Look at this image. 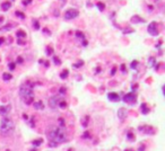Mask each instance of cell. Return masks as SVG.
I'll return each instance as SVG.
<instances>
[{"instance_id": "6da1fadb", "label": "cell", "mask_w": 165, "mask_h": 151, "mask_svg": "<svg viewBox=\"0 0 165 151\" xmlns=\"http://www.w3.org/2000/svg\"><path fill=\"white\" fill-rule=\"evenodd\" d=\"M48 138L52 142H56L58 143H62L64 140H66V132L61 128H58V126H51L48 130Z\"/></svg>"}, {"instance_id": "7a4b0ae2", "label": "cell", "mask_w": 165, "mask_h": 151, "mask_svg": "<svg viewBox=\"0 0 165 151\" xmlns=\"http://www.w3.org/2000/svg\"><path fill=\"white\" fill-rule=\"evenodd\" d=\"M19 94H20L22 99L25 102L26 105H30V104L33 103L34 92H33V88H32L30 85L24 84V85L20 86V88H19Z\"/></svg>"}, {"instance_id": "3957f363", "label": "cell", "mask_w": 165, "mask_h": 151, "mask_svg": "<svg viewBox=\"0 0 165 151\" xmlns=\"http://www.w3.org/2000/svg\"><path fill=\"white\" fill-rule=\"evenodd\" d=\"M15 128V124L14 122L11 121L10 118L5 117L2 121H1V124H0V131L4 133V134H9V133L14 130Z\"/></svg>"}, {"instance_id": "277c9868", "label": "cell", "mask_w": 165, "mask_h": 151, "mask_svg": "<svg viewBox=\"0 0 165 151\" xmlns=\"http://www.w3.org/2000/svg\"><path fill=\"white\" fill-rule=\"evenodd\" d=\"M79 15L78 10H76V9H69L64 13V18L66 19H74L76 18L77 16Z\"/></svg>"}, {"instance_id": "5b68a950", "label": "cell", "mask_w": 165, "mask_h": 151, "mask_svg": "<svg viewBox=\"0 0 165 151\" xmlns=\"http://www.w3.org/2000/svg\"><path fill=\"white\" fill-rule=\"evenodd\" d=\"M148 32H149V34H152V35H157V34H158L157 24H156L155 22L152 23V24L148 26Z\"/></svg>"}, {"instance_id": "8992f818", "label": "cell", "mask_w": 165, "mask_h": 151, "mask_svg": "<svg viewBox=\"0 0 165 151\" xmlns=\"http://www.w3.org/2000/svg\"><path fill=\"white\" fill-rule=\"evenodd\" d=\"M59 100H60V98H59V97H57V96H53V97H51V98H50V100H49L51 108H56L57 105L59 104Z\"/></svg>"}, {"instance_id": "52a82bcc", "label": "cell", "mask_w": 165, "mask_h": 151, "mask_svg": "<svg viewBox=\"0 0 165 151\" xmlns=\"http://www.w3.org/2000/svg\"><path fill=\"white\" fill-rule=\"evenodd\" d=\"M123 100L126 102V103H132V102H135L136 100V97L134 94H128V95L124 96Z\"/></svg>"}, {"instance_id": "ba28073f", "label": "cell", "mask_w": 165, "mask_h": 151, "mask_svg": "<svg viewBox=\"0 0 165 151\" xmlns=\"http://www.w3.org/2000/svg\"><path fill=\"white\" fill-rule=\"evenodd\" d=\"M9 111H10V107H9V106H2V107H0V114L7 115L8 113H9Z\"/></svg>"}, {"instance_id": "9c48e42d", "label": "cell", "mask_w": 165, "mask_h": 151, "mask_svg": "<svg viewBox=\"0 0 165 151\" xmlns=\"http://www.w3.org/2000/svg\"><path fill=\"white\" fill-rule=\"evenodd\" d=\"M109 99L113 100V102H116V100H119V95H118V94H116V92H110V94H109Z\"/></svg>"}, {"instance_id": "30bf717a", "label": "cell", "mask_w": 165, "mask_h": 151, "mask_svg": "<svg viewBox=\"0 0 165 151\" xmlns=\"http://www.w3.org/2000/svg\"><path fill=\"white\" fill-rule=\"evenodd\" d=\"M127 110H124V108H121L120 111H119V117L121 118V120H124L126 118V116H127Z\"/></svg>"}, {"instance_id": "8fae6325", "label": "cell", "mask_w": 165, "mask_h": 151, "mask_svg": "<svg viewBox=\"0 0 165 151\" xmlns=\"http://www.w3.org/2000/svg\"><path fill=\"white\" fill-rule=\"evenodd\" d=\"M9 7H11V4L9 1H5V2L1 4V9H4V10H8Z\"/></svg>"}, {"instance_id": "7c38bea8", "label": "cell", "mask_w": 165, "mask_h": 151, "mask_svg": "<svg viewBox=\"0 0 165 151\" xmlns=\"http://www.w3.org/2000/svg\"><path fill=\"white\" fill-rule=\"evenodd\" d=\"M34 107H35V110H43V108H44L42 102H36V103H34Z\"/></svg>"}, {"instance_id": "4fadbf2b", "label": "cell", "mask_w": 165, "mask_h": 151, "mask_svg": "<svg viewBox=\"0 0 165 151\" xmlns=\"http://www.w3.org/2000/svg\"><path fill=\"white\" fill-rule=\"evenodd\" d=\"M141 110H143V113H144V114H147V113L149 112V110L147 108L146 105H145V104H143V105H141Z\"/></svg>"}, {"instance_id": "5bb4252c", "label": "cell", "mask_w": 165, "mask_h": 151, "mask_svg": "<svg viewBox=\"0 0 165 151\" xmlns=\"http://www.w3.org/2000/svg\"><path fill=\"white\" fill-rule=\"evenodd\" d=\"M2 78H4L5 80H10L13 77H11V74H2Z\"/></svg>"}, {"instance_id": "9a60e30c", "label": "cell", "mask_w": 165, "mask_h": 151, "mask_svg": "<svg viewBox=\"0 0 165 151\" xmlns=\"http://www.w3.org/2000/svg\"><path fill=\"white\" fill-rule=\"evenodd\" d=\"M68 74H69V72H68V70H64L62 74H60V77H61V79H64V78H67L68 77Z\"/></svg>"}, {"instance_id": "2e32d148", "label": "cell", "mask_w": 165, "mask_h": 151, "mask_svg": "<svg viewBox=\"0 0 165 151\" xmlns=\"http://www.w3.org/2000/svg\"><path fill=\"white\" fill-rule=\"evenodd\" d=\"M17 36L25 37V36H26V34H25V32H24V31H18V32H17Z\"/></svg>"}, {"instance_id": "e0dca14e", "label": "cell", "mask_w": 165, "mask_h": 151, "mask_svg": "<svg viewBox=\"0 0 165 151\" xmlns=\"http://www.w3.org/2000/svg\"><path fill=\"white\" fill-rule=\"evenodd\" d=\"M42 143V139H40V140H35V141H33V144L36 147V146H40V144Z\"/></svg>"}, {"instance_id": "ac0fdd59", "label": "cell", "mask_w": 165, "mask_h": 151, "mask_svg": "<svg viewBox=\"0 0 165 151\" xmlns=\"http://www.w3.org/2000/svg\"><path fill=\"white\" fill-rule=\"evenodd\" d=\"M97 6H98V9H100V10H104V4H102V2H98Z\"/></svg>"}, {"instance_id": "d6986e66", "label": "cell", "mask_w": 165, "mask_h": 151, "mask_svg": "<svg viewBox=\"0 0 165 151\" xmlns=\"http://www.w3.org/2000/svg\"><path fill=\"white\" fill-rule=\"evenodd\" d=\"M16 15L18 16V17H20V18H24V17H25L24 14H23V13H19V11H16Z\"/></svg>"}, {"instance_id": "ffe728a7", "label": "cell", "mask_w": 165, "mask_h": 151, "mask_svg": "<svg viewBox=\"0 0 165 151\" xmlns=\"http://www.w3.org/2000/svg\"><path fill=\"white\" fill-rule=\"evenodd\" d=\"M58 105H59L60 107H66V106H67V104L64 103V102H61V103H59Z\"/></svg>"}, {"instance_id": "44dd1931", "label": "cell", "mask_w": 165, "mask_h": 151, "mask_svg": "<svg viewBox=\"0 0 165 151\" xmlns=\"http://www.w3.org/2000/svg\"><path fill=\"white\" fill-rule=\"evenodd\" d=\"M137 64H138V61H135V62L131 63V68H136L137 67Z\"/></svg>"}, {"instance_id": "7402d4cb", "label": "cell", "mask_w": 165, "mask_h": 151, "mask_svg": "<svg viewBox=\"0 0 165 151\" xmlns=\"http://www.w3.org/2000/svg\"><path fill=\"white\" fill-rule=\"evenodd\" d=\"M54 63H56V64H60V60L58 59V58H54Z\"/></svg>"}, {"instance_id": "603a6c76", "label": "cell", "mask_w": 165, "mask_h": 151, "mask_svg": "<svg viewBox=\"0 0 165 151\" xmlns=\"http://www.w3.org/2000/svg\"><path fill=\"white\" fill-rule=\"evenodd\" d=\"M46 53H48V54H51V53H52V49L51 48L48 49V50H46Z\"/></svg>"}, {"instance_id": "cb8c5ba5", "label": "cell", "mask_w": 165, "mask_h": 151, "mask_svg": "<svg viewBox=\"0 0 165 151\" xmlns=\"http://www.w3.org/2000/svg\"><path fill=\"white\" fill-rule=\"evenodd\" d=\"M76 35H77V36H78V37H82V36H84L82 32H77V34H76Z\"/></svg>"}, {"instance_id": "d4e9b609", "label": "cell", "mask_w": 165, "mask_h": 151, "mask_svg": "<svg viewBox=\"0 0 165 151\" xmlns=\"http://www.w3.org/2000/svg\"><path fill=\"white\" fill-rule=\"evenodd\" d=\"M34 24H35V28H40V25L38 24V22H36V20H34Z\"/></svg>"}, {"instance_id": "484cf974", "label": "cell", "mask_w": 165, "mask_h": 151, "mask_svg": "<svg viewBox=\"0 0 165 151\" xmlns=\"http://www.w3.org/2000/svg\"><path fill=\"white\" fill-rule=\"evenodd\" d=\"M14 68H15V64H14V63H10V64H9V69H14Z\"/></svg>"}, {"instance_id": "4316f807", "label": "cell", "mask_w": 165, "mask_h": 151, "mask_svg": "<svg viewBox=\"0 0 165 151\" xmlns=\"http://www.w3.org/2000/svg\"><path fill=\"white\" fill-rule=\"evenodd\" d=\"M17 62H18V63H22V62H23V59H22V58H18V59H17Z\"/></svg>"}, {"instance_id": "83f0119b", "label": "cell", "mask_w": 165, "mask_h": 151, "mask_svg": "<svg viewBox=\"0 0 165 151\" xmlns=\"http://www.w3.org/2000/svg\"><path fill=\"white\" fill-rule=\"evenodd\" d=\"M128 138H130V139H134V136H132V134H128Z\"/></svg>"}, {"instance_id": "f1b7e54d", "label": "cell", "mask_w": 165, "mask_h": 151, "mask_svg": "<svg viewBox=\"0 0 165 151\" xmlns=\"http://www.w3.org/2000/svg\"><path fill=\"white\" fill-rule=\"evenodd\" d=\"M4 38H0V44H2V43H4Z\"/></svg>"}, {"instance_id": "f546056e", "label": "cell", "mask_w": 165, "mask_h": 151, "mask_svg": "<svg viewBox=\"0 0 165 151\" xmlns=\"http://www.w3.org/2000/svg\"><path fill=\"white\" fill-rule=\"evenodd\" d=\"M32 151H36V150H32Z\"/></svg>"}]
</instances>
